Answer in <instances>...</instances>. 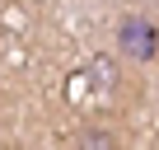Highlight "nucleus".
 Listing matches in <instances>:
<instances>
[{
    "mask_svg": "<svg viewBox=\"0 0 159 150\" xmlns=\"http://www.w3.org/2000/svg\"><path fill=\"white\" fill-rule=\"evenodd\" d=\"M117 56L131 61V66H150L159 56V24L145 19V14H122L117 19Z\"/></svg>",
    "mask_w": 159,
    "mask_h": 150,
    "instance_id": "nucleus-1",
    "label": "nucleus"
},
{
    "mask_svg": "<svg viewBox=\"0 0 159 150\" xmlns=\"http://www.w3.org/2000/svg\"><path fill=\"white\" fill-rule=\"evenodd\" d=\"M70 150H126V145H122V136H117L112 127H98V122H94V127H80V131H75Z\"/></svg>",
    "mask_w": 159,
    "mask_h": 150,
    "instance_id": "nucleus-2",
    "label": "nucleus"
}]
</instances>
